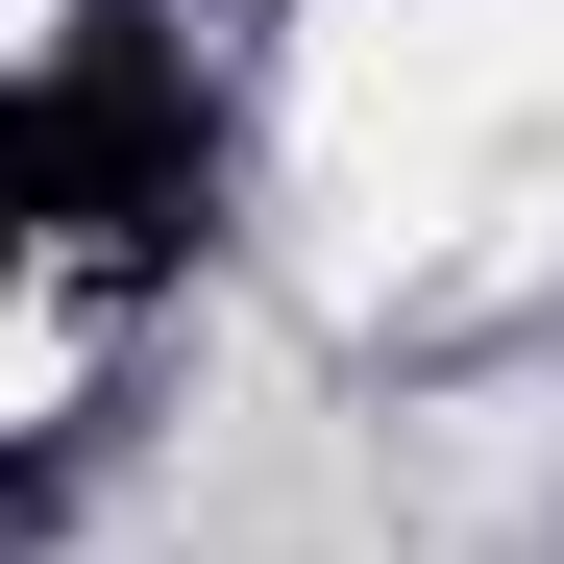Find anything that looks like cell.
I'll return each mask as SVG.
<instances>
[{"instance_id":"1","label":"cell","mask_w":564,"mask_h":564,"mask_svg":"<svg viewBox=\"0 0 564 564\" xmlns=\"http://www.w3.org/2000/svg\"><path fill=\"white\" fill-rule=\"evenodd\" d=\"M0 221H25L50 295H148V270H197V221H221V123H197V50H148V0L50 25L25 123H0Z\"/></svg>"}]
</instances>
